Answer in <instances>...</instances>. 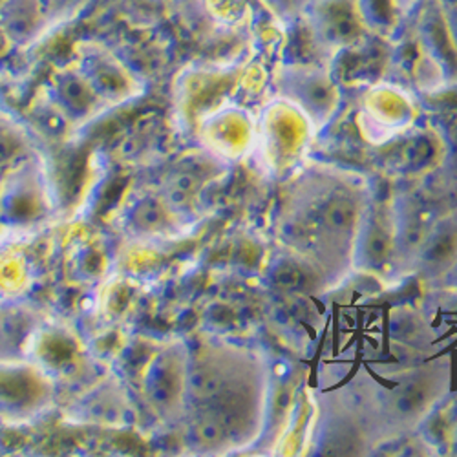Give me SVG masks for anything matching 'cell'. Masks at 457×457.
Segmentation results:
<instances>
[{
  "mask_svg": "<svg viewBox=\"0 0 457 457\" xmlns=\"http://www.w3.org/2000/svg\"><path fill=\"white\" fill-rule=\"evenodd\" d=\"M302 3H303V4H308V3H312V0H302Z\"/></svg>",
  "mask_w": 457,
  "mask_h": 457,
  "instance_id": "23",
  "label": "cell"
},
{
  "mask_svg": "<svg viewBox=\"0 0 457 457\" xmlns=\"http://www.w3.org/2000/svg\"><path fill=\"white\" fill-rule=\"evenodd\" d=\"M417 116L415 101L403 88L377 85L362 99L359 129L371 145H386L406 134Z\"/></svg>",
  "mask_w": 457,
  "mask_h": 457,
  "instance_id": "6",
  "label": "cell"
},
{
  "mask_svg": "<svg viewBox=\"0 0 457 457\" xmlns=\"http://www.w3.org/2000/svg\"><path fill=\"white\" fill-rule=\"evenodd\" d=\"M392 240H394V277L415 275L419 254L427 242L432 220L419 196L397 193L390 198Z\"/></svg>",
  "mask_w": 457,
  "mask_h": 457,
  "instance_id": "8",
  "label": "cell"
},
{
  "mask_svg": "<svg viewBox=\"0 0 457 457\" xmlns=\"http://www.w3.org/2000/svg\"><path fill=\"white\" fill-rule=\"evenodd\" d=\"M362 375L378 448L415 436L452 392V364L448 357L401 368L388 377L385 386L378 385L368 371H362Z\"/></svg>",
  "mask_w": 457,
  "mask_h": 457,
  "instance_id": "3",
  "label": "cell"
},
{
  "mask_svg": "<svg viewBox=\"0 0 457 457\" xmlns=\"http://www.w3.org/2000/svg\"><path fill=\"white\" fill-rule=\"evenodd\" d=\"M262 3L278 17H289L300 6H303L302 0H262Z\"/></svg>",
  "mask_w": 457,
  "mask_h": 457,
  "instance_id": "20",
  "label": "cell"
},
{
  "mask_svg": "<svg viewBox=\"0 0 457 457\" xmlns=\"http://www.w3.org/2000/svg\"><path fill=\"white\" fill-rule=\"evenodd\" d=\"M278 87L284 99L306 113L317 134L329 125L338 110L340 90L322 68L286 66L278 75Z\"/></svg>",
  "mask_w": 457,
  "mask_h": 457,
  "instance_id": "7",
  "label": "cell"
},
{
  "mask_svg": "<svg viewBox=\"0 0 457 457\" xmlns=\"http://www.w3.org/2000/svg\"><path fill=\"white\" fill-rule=\"evenodd\" d=\"M373 195L368 178L350 167L312 162L286 187L278 233L289 254L306 263L322 293L353 275V253Z\"/></svg>",
  "mask_w": 457,
  "mask_h": 457,
  "instance_id": "1",
  "label": "cell"
},
{
  "mask_svg": "<svg viewBox=\"0 0 457 457\" xmlns=\"http://www.w3.org/2000/svg\"><path fill=\"white\" fill-rule=\"evenodd\" d=\"M308 21L315 43L328 54L355 46L366 31L359 0H312Z\"/></svg>",
  "mask_w": 457,
  "mask_h": 457,
  "instance_id": "9",
  "label": "cell"
},
{
  "mask_svg": "<svg viewBox=\"0 0 457 457\" xmlns=\"http://www.w3.org/2000/svg\"><path fill=\"white\" fill-rule=\"evenodd\" d=\"M457 262V209L432 220L415 275L428 284H439Z\"/></svg>",
  "mask_w": 457,
  "mask_h": 457,
  "instance_id": "11",
  "label": "cell"
},
{
  "mask_svg": "<svg viewBox=\"0 0 457 457\" xmlns=\"http://www.w3.org/2000/svg\"><path fill=\"white\" fill-rule=\"evenodd\" d=\"M83 78L94 88L97 97L120 96L127 90L129 85V79L121 66L104 57L103 54H97L94 59H88Z\"/></svg>",
  "mask_w": 457,
  "mask_h": 457,
  "instance_id": "15",
  "label": "cell"
},
{
  "mask_svg": "<svg viewBox=\"0 0 457 457\" xmlns=\"http://www.w3.org/2000/svg\"><path fill=\"white\" fill-rule=\"evenodd\" d=\"M202 187V176L193 170H178L167 190V202L172 209H185L193 202Z\"/></svg>",
  "mask_w": 457,
  "mask_h": 457,
  "instance_id": "17",
  "label": "cell"
},
{
  "mask_svg": "<svg viewBox=\"0 0 457 457\" xmlns=\"http://www.w3.org/2000/svg\"><path fill=\"white\" fill-rule=\"evenodd\" d=\"M378 443L371 428L359 373L340 390L319 397V419L312 436V455H371Z\"/></svg>",
  "mask_w": 457,
  "mask_h": 457,
  "instance_id": "4",
  "label": "cell"
},
{
  "mask_svg": "<svg viewBox=\"0 0 457 457\" xmlns=\"http://www.w3.org/2000/svg\"><path fill=\"white\" fill-rule=\"evenodd\" d=\"M35 17V0H8L3 8V13H0V28L12 39L13 37L15 39H22V37H26L33 29Z\"/></svg>",
  "mask_w": 457,
  "mask_h": 457,
  "instance_id": "16",
  "label": "cell"
},
{
  "mask_svg": "<svg viewBox=\"0 0 457 457\" xmlns=\"http://www.w3.org/2000/svg\"><path fill=\"white\" fill-rule=\"evenodd\" d=\"M315 134L313 123L296 104L284 97L273 103L263 118L265 156L271 167L282 176H291L308 156Z\"/></svg>",
  "mask_w": 457,
  "mask_h": 457,
  "instance_id": "5",
  "label": "cell"
},
{
  "mask_svg": "<svg viewBox=\"0 0 457 457\" xmlns=\"http://www.w3.org/2000/svg\"><path fill=\"white\" fill-rule=\"evenodd\" d=\"M353 273L386 280L394 277V240L390 200L373 196L355 242Z\"/></svg>",
  "mask_w": 457,
  "mask_h": 457,
  "instance_id": "10",
  "label": "cell"
},
{
  "mask_svg": "<svg viewBox=\"0 0 457 457\" xmlns=\"http://www.w3.org/2000/svg\"><path fill=\"white\" fill-rule=\"evenodd\" d=\"M270 399V370L256 353L207 345L188 357L187 406L190 436L207 452L249 445L263 428Z\"/></svg>",
  "mask_w": 457,
  "mask_h": 457,
  "instance_id": "2",
  "label": "cell"
},
{
  "mask_svg": "<svg viewBox=\"0 0 457 457\" xmlns=\"http://www.w3.org/2000/svg\"><path fill=\"white\" fill-rule=\"evenodd\" d=\"M445 162V139L437 130H423L410 137L399 150L395 170L408 178L441 170Z\"/></svg>",
  "mask_w": 457,
  "mask_h": 457,
  "instance_id": "13",
  "label": "cell"
},
{
  "mask_svg": "<svg viewBox=\"0 0 457 457\" xmlns=\"http://www.w3.org/2000/svg\"><path fill=\"white\" fill-rule=\"evenodd\" d=\"M19 150V139L8 129L0 127V163L8 162Z\"/></svg>",
  "mask_w": 457,
  "mask_h": 457,
  "instance_id": "19",
  "label": "cell"
},
{
  "mask_svg": "<svg viewBox=\"0 0 457 457\" xmlns=\"http://www.w3.org/2000/svg\"><path fill=\"white\" fill-rule=\"evenodd\" d=\"M187 373L188 357L179 350H172L156 359L148 373V395L160 410H170L187 403Z\"/></svg>",
  "mask_w": 457,
  "mask_h": 457,
  "instance_id": "12",
  "label": "cell"
},
{
  "mask_svg": "<svg viewBox=\"0 0 457 457\" xmlns=\"http://www.w3.org/2000/svg\"><path fill=\"white\" fill-rule=\"evenodd\" d=\"M137 221L139 225L146 228H154L162 223V209L154 202H145L137 211Z\"/></svg>",
  "mask_w": 457,
  "mask_h": 457,
  "instance_id": "18",
  "label": "cell"
},
{
  "mask_svg": "<svg viewBox=\"0 0 457 457\" xmlns=\"http://www.w3.org/2000/svg\"><path fill=\"white\" fill-rule=\"evenodd\" d=\"M448 446H450V453L457 455V421L452 425L448 432Z\"/></svg>",
  "mask_w": 457,
  "mask_h": 457,
  "instance_id": "22",
  "label": "cell"
},
{
  "mask_svg": "<svg viewBox=\"0 0 457 457\" xmlns=\"http://www.w3.org/2000/svg\"><path fill=\"white\" fill-rule=\"evenodd\" d=\"M57 104L68 113L70 118H83L90 110H94L96 101L99 99L88 81L83 78V73L61 75L55 83Z\"/></svg>",
  "mask_w": 457,
  "mask_h": 457,
  "instance_id": "14",
  "label": "cell"
},
{
  "mask_svg": "<svg viewBox=\"0 0 457 457\" xmlns=\"http://www.w3.org/2000/svg\"><path fill=\"white\" fill-rule=\"evenodd\" d=\"M439 284L445 286V287H450V289H455V291H457V262L452 265V270L441 278Z\"/></svg>",
  "mask_w": 457,
  "mask_h": 457,
  "instance_id": "21",
  "label": "cell"
}]
</instances>
